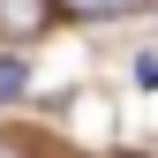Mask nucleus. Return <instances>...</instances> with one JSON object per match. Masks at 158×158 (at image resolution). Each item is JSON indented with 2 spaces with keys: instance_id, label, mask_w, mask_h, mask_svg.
Here are the masks:
<instances>
[{
  "instance_id": "f257e3e1",
  "label": "nucleus",
  "mask_w": 158,
  "mask_h": 158,
  "mask_svg": "<svg viewBox=\"0 0 158 158\" xmlns=\"http://www.w3.org/2000/svg\"><path fill=\"white\" fill-rule=\"evenodd\" d=\"M53 23V0H0V38H38Z\"/></svg>"
},
{
  "instance_id": "f03ea898",
  "label": "nucleus",
  "mask_w": 158,
  "mask_h": 158,
  "mask_svg": "<svg viewBox=\"0 0 158 158\" xmlns=\"http://www.w3.org/2000/svg\"><path fill=\"white\" fill-rule=\"evenodd\" d=\"M60 15H83V23H106V15H135L143 0H53Z\"/></svg>"
},
{
  "instance_id": "7ed1b4c3",
  "label": "nucleus",
  "mask_w": 158,
  "mask_h": 158,
  "mask_svg": "<svg viewBox=\"0 0 158 158\" xmlns=\"http://www.w3.org/2000/svg\"><path fill=\"white\" fill-rule=\"evenodd\" d=\"M23 83H30L23 60H0V98H23Z\"/></svg>"
},
{
  "instance_id": "20e7f679",
  "label": "nucleus",
  "mask_w": 158,
  "mask_h": 158,
  "mask_svg": "<svg viewBox=\"0 0 158 158\" xmlns=\"http://www.w3.org/2000/svg\"><path fill=\"white\" fill-rule=\"evenodd\" d=\"M0 158H30V151H23V143H0Z\"/></svg>"
}]
</instances>
